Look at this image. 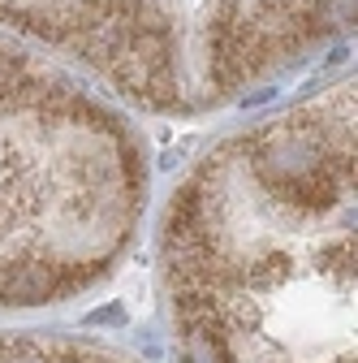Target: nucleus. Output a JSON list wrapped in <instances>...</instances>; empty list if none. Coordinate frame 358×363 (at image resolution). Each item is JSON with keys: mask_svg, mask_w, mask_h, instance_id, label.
I'll return each mask as SVG.
<instances>
[{"mask_svg": "<svg viewBox=\"0 0 358 363\" xmlns=\"http://www.w3.org/2000/svg\"><path fill=\"white\" fill-rule=\"evenodd\" d=\"M61 294V268L52 259L22 255L0 272V303L9 307H35V303H52Z\"/></svg>", "mask_w": 358, "mask_h": 363, "instance_id": "1", "label": "nucleus"}, {"mask_svg": "<svg viewBox=\"0 0 358 363\" xmlns=\"http://www.w3.org/2000/svg\"><path fill=\"white\" fill-rule=\"evenodd\" d=\"M229 325H182V363H233Z\"/></svg>", "mask_w": 358, "mask_h": 363, "instance_id": "2", "label": "nucleus"}, {"mask_svg": "<svg viewBox=\"0 0 358 363\" xmlns=\"http://www.w3.org/2000/svg\"><path fill=\"white\" fill-rule=\"evenodd\" d=\"M0 363H65L57 346H39L26 337H0Z\"/></svg>", "mask_w": 358, "mask_h": 363, "instance_id": "3", "label": "nucleus"}]
</instances>
